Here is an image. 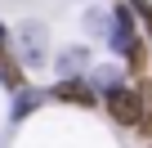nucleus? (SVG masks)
Instances as JSON below:
<instances>
[{"label": "nucleus", "mask_w": 152, "mask_h": 148, "mask_svg": "<svg viewBox=\"0 0 152 148\" xmlns=\"http://www.w3.org/2000/svg\"><path fill=\"white\" fill-rule=\"evenodd\" d=\"M99 108H103L121 130H134V126H139V117H143V103H139L134 85H116V90H107V94L99 99Z\"/></svg>", "instance_id": "3"}, {"label": "nucleus", "mask_w": 152, "mask_h": 148, "mask_svg": "<svg viewBox=\"0 0 152 148\" xmlns=\"http://www.w3.org/2000/svg\"><path fill=\"white\" fill-rule=\"evenodd\" d=\"M107 14H112V27H107V40H103V45H107V49H112V58L121 63L134 45H143V27H139V18L130 14L125 0H116Z\"/></svg>", "instance_id": "2"}, {"label": "nucleus", "mask_w": 152, "mask_h": 148, "mask_svg": "<svg viewBox=\"0 0 152 148\" xmlns=\"http://www.w3.org/2000/svg\"><path fill=\"white\" fill-rule=\"evenodd\" d=\"M81 27H85V36H90L94 45H103V40H107V27H112V14H107V9H85V14H81Z\"/></svg>", "instance_id": "9"}, {"label": "nucleus", "mask_w": 152, "mask_h": 148, "mask_svg": "<svg viewBox=\"0 0 152 148\" xmlns=\"http://www.w3.org/2000/svg\"><path fill=\"white\" fill-rule=\"evenodd\" d=\"M0 49H9V27L0 23Z\"/></svg>", "instance_id": "13"}, {"label": "nucleus", "mask_w": 152, "mask_h": 148, "mask_svg": "<svg viewBox=\"0 0 152 148\" xmlns=\"http://www.w3.org/2000/svg\"><path fill=\"white\" fill-rule=\"evenodd\" d=\"M49 103V85H23V90H14V99H9V121H27V117H36L40 108Z\"/></svg>", "instance_id": "6"}, {"label": "nucleus", "mask_w": 152, "mask_h": 148, "mask_svg": "<svg viewBox=\"0 0 152 148\" xmlns=\"http://www.w3.org/2000/svg\"><path fill=\"white\" fill-rule=\"evenodd\" d=\"M0 85H5L9 94L27 85V67H23L18 58H14V49H0Z\"/></svg>", "instance_id": "8"}, {"label": "nucleus", "mask_w": 152, "mask_h": 148, "mask_svg": "<svg viewBox=\"0 0 152 148\" xmlns=\"http://www.w3.org/2000/svg\"><path fill=\"white\" fill-rule=\"evenodd\" d=\"M130 85H134V94H139V103H143V112L152 117V77H148V72H143V77H134Z\"/></svg>", "instance_id": "11"}, {"label": "nucleus", "mask_w": 152, "mask_h": 148, "mask_svg": "<svg viewBox=\"0 0 152 148\" xmlns=\"http://www.w3.org/2000/svg\"><path fill=\"white\" fill-rule=\"evenodd\" d=\"M49 67H54L58 81H67V77H85V72L94 67V49H90V45H67V49L54 54Z\"/></svg>", "instance_id": "5"}, {"label": "nucleus", "mask_w": 152, "mask_h": 148, "mask_svg": "<svg viewBox=\"0 0 152 148\" xmlns=\"http://www.w3.org/2000/svg\"><path fill=\"white\" fill-rule=\"evenodd\" d=\"M134 130H139V135H143V139H152V117H148V112H143V117H139V126H134Z\"/></svg>", "instance_id": "12"}, {"label": "nucleus", "mask_w": 152, "mask_h": 148, "mask_svg": "<svg viewBox=\"0 0 152 148\" xmlns=\"http://www.w3.org/2000/svg\"><path fill=\"white\" fill-rule=\"evenodd\" d=\"M130 5V14L139 18V27L148 32V45H152V0H125Z\"/></svg>", "instance_id": "10"}, {"label": "nucleus", "mask_w": 152, "mask_h": 148, "mask_svg": "<svg viewBox=\"0 0 152 148\" xmlns=\"http://www.w3.org/2000/svg\"><path fill=\"white\" fill-rule=\"evenodd\" d=\"M9 49H14V58L27 72H40V67L54 63V54H49V27L36 23V18H27V23H18L9 32Z\"/></svg>", "instance_id": "1"}, {"label": "nucleus", "mask_w": 152, "mask_h": 148, "mask_svg": "<svg viewBox=\"0 0 152 148\" xmlns=\"http://www.w3.org/2000/svg\"><path fill=\"white\" fill-rule=\"evenodd\" d=\"M49 103H67V108H99V94L90 90L85 77H67V81H54L49 85Z\"/></svg>", "instance_id": "4"}, {"label": "nucleus", "mask_w": 152, "mask_h": 148, "mask_svg": "<svg viewBox=\"0 0 152 148\" xmlns=\"http://www.w3.org/2000/svg\"><path fill=\"white\" fill-rule=\"evenodd\" d=\"M148 49H152V45H148Z\"/></svg>", "instance_id": "14"}, {"label": "nucleus", "mask_w": 152, "mask_h": 148, "mask_svg": "<svg viewBox=\"0 0 152 148\" xmlns=\"http://www.w3.org/2000/svg\"><path fill=\"white\" fill-rule=\"evenodd\" d=\"M85 81H90V90L103 99L107 90H116V85H130V77H125V67L116 63V58H107V63H94L90 72H85Z\"/></svg>", "instance_id": "7"}]
</instances>
